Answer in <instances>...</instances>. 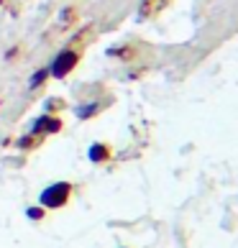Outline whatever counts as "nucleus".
<instances>
[{"label":"nucleus","mask_w":238,"mask_h":248,"mask_svg":"<svg viewBox=\"0 0 238 248\" xmlns=\"http://www.w3.org/2000/svg\"><path fill=\"white\" fill-rule=\"evenodd\" d=\"M72 192H75V185H69V182H54V185H49L39 195V205L44 210H62L72 200Z\"/></svg>","instance_id":"f257e3e1"},{"label":"nucleus","mask_w":238,"mask_h":248,"mask_svg":"<svg viewBox=\"0 0 238 248\" xmlns=\"http://www.w3.org/2000/svg\"><path fill=\"white\" fill-rule=\"evenodd\" d=\"M79 59H82V54H79V49H62L57 57H54V62H51V67H49V75L54 77V79H64L69 75L72 69L79 64Z\"/></svg>","instance_id":"f03ea898"},{"label":"nucleus","mask_w":238,"mask_h":248,"mask_svg":"<svg viewBox=\"0 0 238 248\" xmlns=\"http://www.w3.org/2000/svg\"><path fill=\"white\" fill-rule=\"evenodd\" d=\"M62 121L59 118H54V115H41V118H36L33 121V125H31V133H36V136H41V133H59L62 131Z\"/></svg>","instance_id":"7ed1b4c3"},{"label":"nucleus","mask_w":238,"mask_h":248,"mask_svg":"<svg viewBox=\"0 0 238 248\" xmlns=\"http://www.w3.org/2000/svg\"><path fill=\"white\" fill-rule=\"evenodd\" d=\"M111 156H113V149L108 143H93L87 149V159L93 161V164H105V161H111Z\"/></svg>","instance_id":"20e7f679"},{"label":"nucleus","mask_w":238,"mask_h":248,"mask_svg":"<svg viewBox=\"0 0 238 248\" xmlns=\"http://www.w3.org/2000/svg\"><path fill=\"white\" fill-rule=\"evenodd\" d=\"M100 108H103V103H85V105L75 108V115L79 118V121H87V118H95L100 113Z\"/></svg>","instance_id":"39448f33"},{"label":"nucleus","mask_w":238,"mask_h":248,"mask_svg":"<svg viewBox=\"0 0 238 248\" xmlns=\"http://www.w3.org/2000/svg\"><path fill=\"white\" fill-rule=\"evenodd\" d=\"M44 79H49V67H44V69L36 72V75L31 77V82H29V87H39Z\"/></svg>","instance_id":"423d86ee"},{"label":"nucleus","mask_w":238,"mask_h":248,"mask_svg":"<svg viewBox=\"0 0 238 248\" xmlns=\"http://www.w3.org/2000/svg\"><path fill=\"white\" fill-rule=\"evenodd\" d=\"M44 213H47L44 207H29V210H26V215H29L31 220H41V217H44Z\"/></svg>","instance_id":"0eeeda50"},{"label":"nucleus","mask_w":238,"mask_h":248,"mask_svg":"<svg viewBox=\"0 0 238 248\" xmlns=\"http://www.w3.org/2000/svg\"><path fill=\"white\" fill-rule=\"evenodd\" d=\"M36 143H39V139H29V136H23V139L18 141V146H21V149H33Z\"/></svg>","instance_id":"6e6552de"},{"label":"nucleus","mask_w":238,"mask_h":248,"mask_svg":"<svg viewBox=\"0 0 238 248\" xmlns=\"http://www.w3.org/2000/svg\"><path fill=\"white\" fill-rule=\"evenodd\" d=\"M149 3H151V0H143V5H149Z\"/></svg>","instance_id":"1a4fd4ad"},{"label":"nucleus","mask_w":238,"mask_h":248,"mask_svg":"<svg viewBox=\"0 0 238 248\" xmlns=\"http://www.w3.org/2000/svg\"><path fill=\"white\" fill-rule=\"evenodd\" d=\"M0 3H3V0H0Z\"/></svg>","instance_id":"9d476101"}]
</instances>
